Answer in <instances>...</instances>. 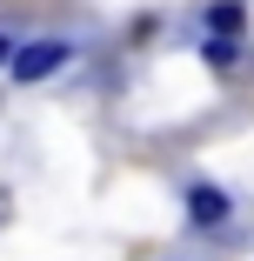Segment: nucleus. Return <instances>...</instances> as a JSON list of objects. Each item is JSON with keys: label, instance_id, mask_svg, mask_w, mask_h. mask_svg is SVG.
Listing matches in <instances>:
<instances>
[{"label": "nucleus", "instance_id": "f257e3e1", "mask_svg": "<svg viewBox=\"0 0 254 261\" xmlns=\"http://www.w3.org/2000/svg\"><path fill=\"white\" fill-rule=\"evenodd\" d=\"M7 61H14V81H47V74L67 61V47L61 40H27L20 54H7Z\"/></svg>", "mask_w": 254, "mask_h": 261}, {"label": "nucleus", "instance_id": "f03ea898", "mask_svg": "<svg viewBox=\"0 0 254 261\" xmlns=\"http://www.w3.org/2000/svg\"><path fill=\"white\" fill-rule=\"evenodd\" d=\"M187 215H194L201 228H208V221H228V194H221V188H208V181L187 188Z\"/></svg>", "mask_w": 254, "mask_h": 261}, {"label": "nucleus", "instance_id": "7ed1b4c3", "mask_svg": "<svg viewBox=\"0 0 254 261\" xmlns=\"http://www.w3.org/2000/svg\"><path fill=\"white\" fill-rule=\"evenodd\" d=\"M247 27V14H241V0H221V7H208V34H221V40H234Z\"/></svg>", "mask_w": 254, "mask_h": 261}, {"label": "nucleus", "instance_id": "20e7f679", "mask_svg": "<svg viewBox=\"0 0 254 261\" xmlns=\"http://www.w3.org/2000/svg\"><path fill=\"white\" fill-rule=\"evenodd\" d=\"M7 54H14V47H7V34H0V61H7Z\"/></svg>", "mask_w": 254, "mask_h": 261}]
</instances>
